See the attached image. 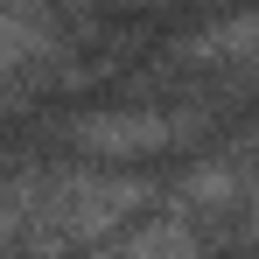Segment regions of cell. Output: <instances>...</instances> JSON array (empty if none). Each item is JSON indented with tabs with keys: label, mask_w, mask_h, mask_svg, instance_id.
<instances>
[{
	"label": "cell",
	"mask_w": 259,
	"mask_h": 259,
	"mask_svg": "<svg viewBox=\"0 0 259 259\" xmlns=\"http://www.w3.org/2000/svg\"><path fill=\"white\" fill-rule=\"evenodd\" d=\"M182 133H196L182 112H161V105H98V112H77L63 140L84 147V154H161Z\"/></svg>",
	"instance_id": "cell-1"
},
{
	"label": "cell",
	"mask_w": 259,
	"mask_h": 259,
	"mask_svg": "<svg viewBox=\"0 0 259 259\" xmlns=\"http://www.w3.org/2000/svg\"><path fill=\"white\" fill-rule=\"evenodd\" d=\"M98 259H196V238L175 217H147L140 231H126L119 245H105Z\"/></svg>",
	"instance_id": "cell-2"
},
{
	"label": "cell",
	"mask_w": 259,
	"mask_h": 259,
	"mask_svg": "<svg viewBox=\"0 0 259 259\" xmlns=\"http://www.w3.org/2000/svg\"><path fill=\"white\" fill-rule=\"evenodd\" d=\"M49 14H14V7H0V77L7 70H21V63H35L49 42Z\"/></svg>",
	"instance_id": "cell-3"
}]
</instances>
